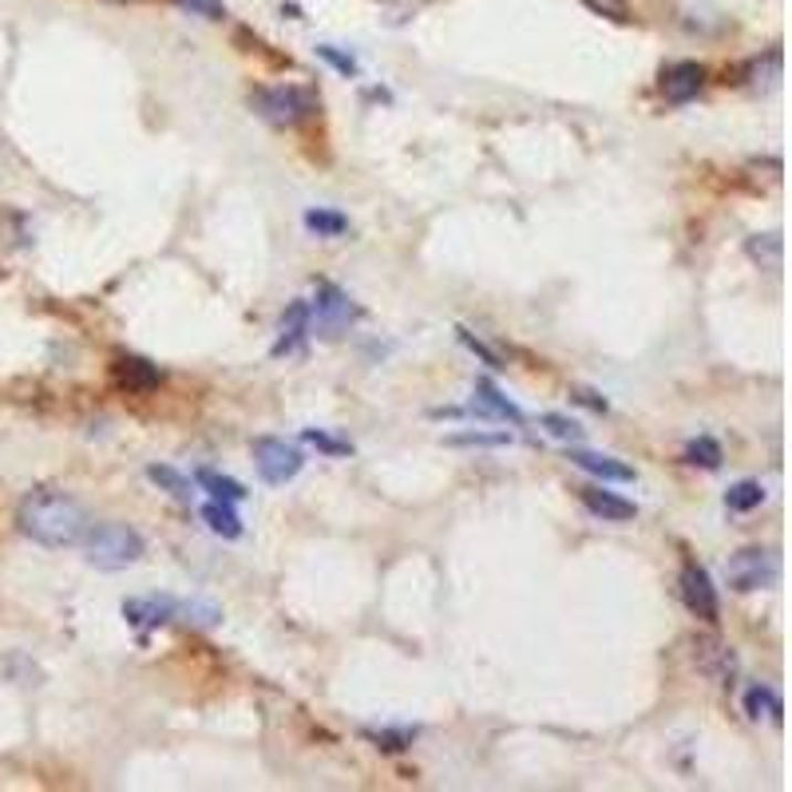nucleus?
I'll list each match as a JSON object with an SVG mask.
<instances>
[{
  "instance_id": "obj_6",
  "label": "nucleus",
  "mask_w": 792,
  "mask_h": 792,
  "mask_svg": "<svg viewBox=\"0 0 792 792\" xmlns=\"http://www.w3.org/2000/svg\"><path fill=\"white\" fill-rule=\"evenodd\" d=\"M254 468L265 483L282 488V483H290L305 468V456L293 444L278 440V436H262V440H254Z\"/></svg>"
},
{
  "instance_id": "obj_4",
  "label": "nucleus",
  "mask_w": 792,
  "mask_h": 792,
  "mask_svg": "<svg viewBox=\"0 0 792 792\" xmlns=\"http://www.w3.org/2000/svg\"><path fill=\"white\" fill-rule=\"evenodd\" d=\"M357 317L361 310L353 305L350 293L333 282H317V293H313V302H310V333H321L325 341H337Z\"/></svg>"
},
{
  "instance_id": "obj_15",
  "label": "nucleus",
  "mask_w": 792,
  "mask_h": 792,
  "mask_svg": "<svg viewBox=\"0 0 792 792\" xmlns=\"http://www.w3.org/2000/svg\"><path fill=\"white\" fill-rule=\"evenodd\" d=\"M698 666L709 674V678H717V681H729L737 674V658H733V650H729L726 642H717V638H698Z\"/></svg>"
},
{
  "instance_id": "obj_23",
  "label": "nucleus",
  "mask_w": 792,
  "mask_h": 792,
  "mask_svg": "<svg viewBox=\"0 0 792 792\" xmlns=\"http://www.w3.org/2000/svg\"><path fill=\"white\" fill-rule=\"evenodd\" d=\"M686 463L713 472V468H721V444H717L713 436H698V440H689L686 444Z\"/></svg>"
},
{
  "instance_id": "obj_24",
  "label": "nucleus",
  "mask_w": 792,
  "mask_h": 792,
  "mask_svg": "<svg viewBox=\"0 0 792 792\" xmlns=\"http://www.w3.org/2000/svg\"><path fill=\"white\" fill-rule=\"evenodd\" d=\"M764 503V488L757 480H741L726 491V508L729 511H753Z\"/></svg>"
},
{
  "instance_id": "obj_27",
  "label": "nucleus",
  "mask_w": 792,
  "mask_h": 792,
  "mask_svg": "<svg viewBox=\"0 0 792 792\" xmlns=\"http://www.w3.org/2000/svg\"><path fill=\"white\" fill-rule=\"evenodd\" d=\"M302 440L313 444V448H317V452H325V456H353V444L350 440H337V436L321 433V428H305Z\"/></svg>"
},
{
  "instance_id": "obj_26",
  "label": "nucleus",
  "mask_w": 792,
  "mask_h": 792,
  "mask_svg": "<svg viewBox=\"0 0 792 792\" xmlns=\"http://www.w3.org/2000/svg\"><path fill=\"white\" fill-rule=\"evenodd\" d=\"M368 741H377L381 749H385V753H405L408 746H413L416 741V729H393V726H385V729H368Z\"/></svg>"
},
{
  "instance_id": "obj_22",
  "label": "nucleus",
  "mask_w": 792,
  "mask_h": 792,
  "mask_svg": "<svg viewBox=\"0 0 792 792\" xmlns=\"http://www.w3.org/2000/svg\"><path fill=\"white\" fill-rule=\"evenodd\" d=\"M305 230L310 235H317V238H341L345 230H350V218L345 215H337V210H310L305 215Z\"/></svg>"
},
{
  "instance_id": "obj_29",
  "label": "nucleus",
  "mask_w": 792,
  "mask_h": 792,
  "mask_svg": "<svg viewBox=\"0 0 792 792\" xmlns=\"http://www.w3.org/2000/svg\"><path fill=\"white\" fill-rule=\"evenodd\" d=\"M179 9H187L190 17H202V20H222L227 17V4L222 0H175Z\"/></svg>"
},
{
  "instance_id": "obj_1",
  "label": "nucleus",
  "mask_w": 792,
  "mask_h": 792,
  "mask_svg": "<svg viewBox=\"0 0 792 792\" xmlns=\"http://www.w3.org/2000/svg\"><path fill=\"white\" fill-rule=\"evenodd\" d=\"M17 528L24 539L40 543L48 551L80 548V539L87 535L92 519H87L84 503L72 500L60 488H32L17 508Z\"/></svg>"
},
{
  "instance_id": "obj_25",
  "label": "nucleus",
  "mask_w": 792,
  "mask_h": 792,
  "mask_svg": "<svg viewBox=\"0 0 792 792\" xmlns=\"http://www.w3.org/2000/svg\"><path fill=\"white\" fill-rule=\"evenodd\" d=\"M448 448H508L511 433H452L444 436Z\"/></svg>"
},
{
  "instance_id": "obj_33",
  "label": "nucleus",
  "mask_w": 792,
  "mask_h": 792,
  "mask_svg": "<svg viewBox=\"0 0 792 792\" xmlns=\"http://www.w3.org/2000/svg\"><path fill=\"white\" fill-rule=\"evenodd\" d=\"M575 400H583V405H591L594 413H606V408H611V405H606V400H603V396H598V393H591V388H579V393H575Z\"/></svg>"
},
{
  "instance_id": "obj_9",
  "label": "nucleus",
  "mask_w": 792,
  "mask_h": 792,
  "mask_svg": "<svg viewBox=\"0 0 792 792\" xmlns=\"http://www.w3.org/2000/svg\"><path fill=\"white\" fill-rule=\"evenodd\" d=\"M706 87V67L698 60H678L661 72V95H666V104H689V100H698V92Z\"/></svg>"
},
{
  "instance_id": "obj_2",
  "label": "nucleus",
  "mask_w": 792,
  "mask_h": 792,
  "mask_svg": "<svg viewBox=\"0 0 792 792\" xmlns=\"http://www.w3.org/2000/svg\"><path fill=\"white\" fill-rule=\"evenodd\" d=\"M80 543H84L87 566H95V571H127L147 551L139 531L127 528V523H115V519L112 523H92Z\"/></svg>"
},
{
  "instance_id": "obj_14",
  "label": "nucleus",
  "mask_w": 792,
  "mask_h": 792,
  "mask_svg": "<svg viewBox=\"0 0 792 792\" xmlns=\"http://www.w3.org/2000/svg\"><path fill=\"white\" fill-rule=\"evenodd\" d=\"M472 413L476 416H496V420H511V425H523V413L511 405L508 396L500 388L491 385V381H476V400H472Z\"/></svg>"
},
{
  "instance_id": "obj_3",
  "label": "nucleus",
  "mask_w": 792,
  "mask_h": 792,
  "mask_svg": "<svg viewBox=\"0 0 792 792\" xmlns=\"http://www.w3.org/2000/svg\"><path fill=\"white\" fill-rule=\"evenodd\" d=\"M250 104H254V112L262 115L270 127H298V123L313 115L317 100L298 84H278V87H258V92L250 95Z\"/></svg>"
},
{
  "instance_id": "obj_5",
  "label": "nucleus",
  "mask_w": 792,
  "mask_h": 792,
  "mask_svg": "<svg viewBox=\"0 0 792 792\" xmlns=\"http://www.w3.org/2000/svg\"><path fill=\"white\" fill-rule=\"evenodd\" d=\"M726 579L737 594H753L781 579V563H777V555L769 548H741L737 555H729Z\"/></svg>"
},
{
  "instance_id": "obj_32",
  "label": "nucleus",
  "mask_w": 792,
  "mask_h": 792,
  "mask_svg": "<svg viewBox=\"0 0 792 792\" xmlns=\"http://www.w3.org/2000/svg\"><path fill=\"white\" fill-rule=\"evenodd\" d=\"M460 341H463V345H468V350H472V353H476V357H480V361H483V365H491V368H503V365H500V357H496V353H491V350H488V345H483V341H476V337H472V333H468V330H460Z\"/></svg>"
},
{
  "instance_id": "obj_8",
  "label": "nucleus",
  "mask_w": 792,
  "mask_h": 792,
  "mask_svg": "<svg viewBox=\"0 0 792 792\" xmlns=\"http://www.w3.org/2000/svg\"><path fill=\"white\" fill-rule=\"evenodd\" d=\"M175 614H179V598H170V594H139V598L123 603V618L139 626V631H155V626L175 623Z\"/></svg>"
},
{
  "instance_id": "obj_12",
  "label": "nucleus",
  "mask_w": 792,
  "mask_h": 792,
  "mask_svg": "<svg viewBox=\"0 0 792 792\" xmlns=\"http://www.w3.org/2000/svg\"><path fill=\"white\" fill-rule=\"evenodd\" d=\"M579 500H583V508L591 511L594 519H603V523H626V519H634V503L623 500V496H614V491L606 488H579Z\"/></svg>"
},
{
  "instance_id": "obj_30",
  "label": "nucleus",
  "mask_w": 792,
  "mask_h": 792,
  "mask_svg": "<svg viewBox=\"0 0 792 792\" xmlns=\"http://www.w3.org/2000/svg\"><path fill=\"white\" fill-rule=\"evenodd\" d=\"M317 56L325 60V64H333L341 72V76L350 80V76H357V60L353 56H345V52H337L333 44H317Z\"/></svg>"
},
{
  "instance_id": "obj_19",
  "label": "nucleus",
  "mask_w": 792,
  "mask_h": 792,
  "mask_svg": "<svg viewBox=\"0 0 792 792\" xmlns=\"http://www.w3.org/2000/svg\"><path fill=\"white\" fill-rule=\"evenodd\" d=\"M195 483L202 491H210L215 500H222V503H242L246 500V488L238 480H230V476H218V472H210V468H202V472L195 476Z\"/></svg>"
},
{
  "instance_id": "obj_10",
  "label": "nucleus",
  "mask_w": 792,
  "mask_h": 792,
  "mask_svg": "<svg viewBox=\"0 0 792 792\" xmlns=\"http://www.w3.org/2000/svg\"><path fill=\"white\" fill-rule=\"evenodd\" d=\"M112 381L115 388H123V393L132 396H143V393H155L163 381L159 365H152L147 357H119L112 365Z\"/></svg>"
},
{
  "instance_id": "obj_7",
  "label": "nucleus",
  "mask_w": 792,
  "mask_h": 792,
  "mask_svg": "<svg viewBox=\"0 0 792 792\" xmlns=\"http://www.w3.org/2000/svg\"><path fill=\"white\" fill-rule=\"evenodd\" d=\"M678 591H681V603L686 611L698 618V623H717V591H713V579H709L706 566L698 563H686L681 566V579H678Z\"/></svg>"
},
{
  "instance_id": "obj_16",
  "label": "nucleus",
  "mask_w": 792,
  "mask_h": 792,
  "mask_svg": "<svg viewBox=\"0 0 792 792\" xmlns=\"http://www.w3.org/2000/svg\"><path fill=\"white\" fill-rule=\"evenodd\" d=\"M202 523H207L215 535H222V539H238L242 535V519L235 515V508L230 503H222V500H210L207 508H202Z\"/></svg>"
},
{
  "instance_id": "obj_28",
  "label": "nucleus",
  "mask_w": 792,
  "mask_h": 792,
  "mask_svg": "<svg viewBox=\"0 0 792 792\" xmlns=\"http://www.w3.org/2000/svg\"><path fill=\"white\" fill-rule=\"evenodd\" d=\"M543 428H548V433L555 436L559 444H571V448H575V444H583V428H579L575 420H566V416H559V413H548V416H543Z\"/></svg>"
},
{
  "instance_id": "obj_20",
  "label": "nucleus",
  "mask_w": 792,
  "mask_h": 792,
  "mask_svg": "<svg viewBox=\"0 0 792 792\" xmlns=\"http://www.w3.org/2000/svg\"><path fill=\"white\" fill-rule=\"evenodd\" d=\"M175 623L190 626V631H215L222 623V611L215 603H179V614H175Z\"/></svg>"
},
{
  "instance_id": "obj_18",
  "label": "nucleus",
  "mask_w": 792,
  "mask_h": 792,
  "mask_svg": "<svg viewBox=\"0 0 792 792\" xmlns=\"http://www.w3.org/2000/svg\"><path fill=\"white\" fill-rule=\"evenodd\" d=\"M147 480L155 483V488H163L170 496V500H179V503H190V480L183 472H175V468H167V463H152L147 468Z\"/></svg>"
},
{
  "instance_id": "obj_21",
  "label": "nucleus",
  "mask_w": 792,
  "mask_h": 792,
  "mask_svg": "<svg viewBox=\"0 0 792 792\" xmlns=\"http://www.w3.org/2000/svg\"><path fill=\"white\" fill-rule=\"evenodd\" d=\"M746 713L753 717V721H761V717L781 721V698H777L769 686H749L746 689Z\"/></svg>"
},
{
  "instance_id": "obj_31",
  "label": "nucleus",
  "mask_w": 792,
  "mask_h": 792,
  "mask_svg": "<svg viewBox=\"0 0 792 792\" xmlns=\"http://www.w3.org/2000/svg\"><path fill=\"white\" fill-rule=\"evenodd\" d=\"M586 9L598 12V17H611L618 20V24H626L631 20V9H626V0H583Z\"/></svg>"
},
{
  "instance_id": "obj_13",
  "label": "nucleus",
  "mask_w": 792,
  "mask_h": 792,
  "mask_svg": "<svg viewBox=\"0 0 792 792\" xmlns=\"http://www.w3.org/2000/svg\"><path fill=\"white\" fill-rule=\"evenodd\" d=\"M571 460H575V468H583V472L598 476V480H611V483H631L634 480V468L623 460H614V456H598V452H583V448H571Z\"/></svg>"
},
{
  "instance_id": "obj_17",
  "label": "nucleus",
  "mask_w": 792,
  "mask_h": 792,
  "mask_svg": "<svg viewBox=\"0 0 792 792\" xmlns=\"http://www.w3.org/2000/svg\"><path fill=\"white\" fill-rule=\"evenodd\" d=\"M746 254L753 258L761 270H781V254H784V242H781V235H753L746 242Z\"/></svg>"
},
{
  "instance_id": "obj_11",
  "label": "nucleus",
  "mask_w": 792,
  "mask_h": 792,
  "mask_svg": "<svg viewBox=\"0 0 792 792\" xmlns=\"http://www.w3.org/2000/svg\"><path fill=\"white\" fill-rule=\"evenodd\" d=\"M310 337V302H293L282 313V325H278V341H274V357H290L298 353Z\"/></svg>"
}]
</instances>
